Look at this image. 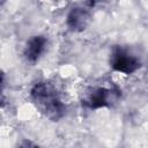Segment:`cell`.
Listing matches in <instances>:
<instances>
[{"label":"cell","instance_id":"obj_1","mask_svg":"<svg viewBox=\"0 0 148 148\" xmlns=\"http://www.w3.org/2000/svg\"><path fill=\"white\" fill-rule=\"evenodd\" d=\"M30 97L36 108L51 120H58L66 113V105L56 87L47 81H39L30 90Z\"/></svg>","mask_w":148,"mask_h":148},{"label":"cell","instance_id":"obj_2","mask_svg":"<svg viewBox=\"0 0 148 148\" xmlns=\"http://www.w3.org/2000/svg\"><path fill=\"white\" fill-rule=\"evenodd\" d=\"M111 67L113 71L123 74H133L141 67V62L126 50L116 49L111 56Z\"/></svg>","mask_w":148,"mask_h":148},{"label":"cell","instance_id":"obj_3","mask_svg":"<svg viewBox=\"0 0 148 148\" xmlns=\"http://www.w3.org/2000/svg\"><path fill=\"white\" fill-rule=\"evenodd\" d=\"M117 92L110 88H97L94 89L84 99V105L89 109L97 110L102 108H108L116 99Z\"/></svg>","mask_w":148,"mask_h":148},{"label":"cell","instance_id":"obj_4","mask_svg":"<svg viewBox=\"0 0 148 148\" xmlns=\"http://www.w3.org/2000/svg\"><path fill=\"white\" fill-rule=\"evenodd\" d=\"M90 21L88 9L82 7H74L67 15V27L73 31H82L87 28Z\"/></svg>","mask_w":148,"mask_h":148},{"label":"cell","instance_id":"obj_5","mask_svg":"<svg viewBox=\"0 0 148 148\" xmlns=\"http://www.w3.org/2000/svg\"><path fill=\"white\" fill-rule=\"evenodd\" d=\"M46 44H47V40L44 36L38 35V36L31 37L24 47L25 59L29 62H36L44 53V51L46 49Z\"/></svg>","mask_w":148,"mask_h":148},{"label":"cell","instance_id":"obj_6","mask_svg":"<svg viewBox=\"0 0 148 148\" xmlns=\"http://www.w3.org/2000/svg\"><path fill=\"white\" fill-rule=\"evenodd\" d=\"M20 148H37V147L35 145H32V142H30V141H24V142H22Z\"/></svg>","mask_w":148,"mask_h":148}]
</instances>
